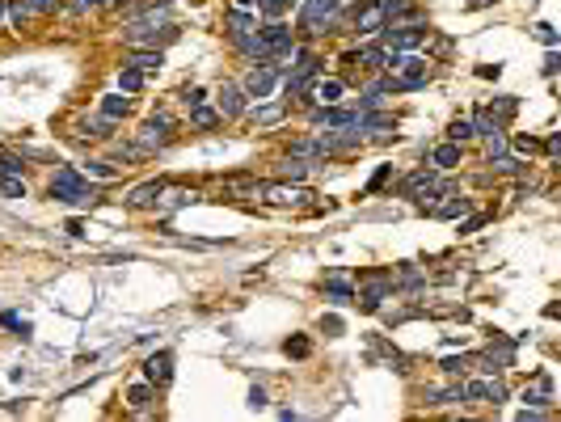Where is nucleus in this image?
Listing matches in <instances>:
<instances>
[{"mask_svg": "<svg viewBox=\"0 0 561 422\" xmlns=\"http://www.w3.org/2000/svg\"><path fill=\"white\" fill-rule=\"evenodd\" d=\"M161 190H165V182H143V186H136L127 194V203H131V207H152V203L161 199Z\"/></svg>", "mask_w": 561, "mask_h": 422, "instance_id": "obj_21", "label": "nucleus"}, {"mask_svg": "<svg viewBox=\"0 0 561 422\" xmlns=\"http://www.w3.org/2000/svg\"><path fill=\"white\" fill-rule=\"evenodd\" d=\"M0 174H21V161H17V156H4V161H0Z\"/></svg>", "mask_w": 561, "mask_h": 422, "instance_id": "obj_53", "label": "nucleus"}, {"mask_svg": "<svg viewBox=\"0 0 561 422\" xmlns=\"http://www.w3.org/2000/svg\"><path fill=\"white\" fill-rule=\"evenodd\" d=\"M511 363H515V338H498V342H490L485 355H481V372H485V376L502 372V368H511Z\"/></svg>", "mask_w": 561, "mask_h": 422, "instance_id": "obj_6", "label": "nucleus"}, {"mask_svg": "<svg viewBox=\"0 0 561 422\" xmlns=\"http://www.w3.org/2000/svg\"><path fill=\"white\" fill-rule=\"evenodd\" d=\"M490 165H494V174H523V165H519V161H515V156H507V152H502V156H490Z\"/></svg>", "mask_w": 561, "mask_h": 422, "instance_id": "obj_34", "label": "nucleus"}, {"mask_svg": "<svg viewBox=\"0 0 561 422\" xmlns=\"http://www.w3.org/2000/svg\"><path fill=\"white\" fill-rule=\"evenodd\" d=\"M51 199L72 203V207H89V203H97V190L89 186V178H81L72 165H64V169H55V178H51Z\"/></svg>", "mask_w": 561, "mask_h": 422, "instance_id": "obj_1", "label": "nucleus"}, {"mask_svg": "<svg viewBox=\"0 0 561 422\" xmlns=\"http://www.w3.org/2000/svg\"><path fill=\"white\" fill-rule=\"evenodd\" d=\"M283 351H287L291 359H308V351H313V342H308L304 333H295V338H287V342H283Z\"/></svg>", "mask_w": 561, "mask_h": 422, "instance_id": "obj_29", "label": "nucleus"}, {"mask_svg": "<svg viewBox=\"0 0 561 422\" xmlns=\"http://www.w3.org/2000/svg\"><path fill=\"white\" fill-rule=\"evenodd\" d=\"M190 123H194V127H216V123H220V110H207V106H194V110H190Z\"/></svg>", "mask_w": 561, "mask_h": 422, "instance_id": "obj_31", "label": "nucleus"}, {"mask_svg": "<svg viewBox=\"0 0 561 422\" xmlns=\"http://www.w3.org/2000/svg\"><path fill=\"white\" fill-rule=\"evenodd\" d=\"M498 72H502L498 64H481V68H477V76H485V81H498Z\"/></svg>", "mask_w": 561, "mask_h": 422, "instance_id": "obj_52", "label": "nucleus"}, {"mask_svg": "<svg viewBox=\"0 0 561 422\" xmlns=\"http://www.w3.org/2000/svg\"><path fill=\"white\" fill-rule=\"evenodd\" d=\"M485 152H490V156H502V152H507V136H502V131L485 136Z\"/></svg>", "mask_w": 561, "mask_h": 422, "instance_id": "obj_43", "label": "nucleus"}, {"mask_svg": "<svg viewBox=\"0 0 561 422\" xmlns=\"http://www.w3.org/2000/svg\"><path fill=\"white\" fill-rule=\"evenodd\" d=\"M439 372H443V376H460V372H468V359H465V355H460V359L452 355V359H443V363H439Z\"/></svg>", "mask_w": 561, "mask_h": 422, "instance_id": "obj_42", "label": "nucleus"}, {"mask_svg": "<svg viewBox=\"0 0 561 422\" xmlns=\"http://www.w3.org/2000/svg\"><path fill=\"white\" fill-rule=\"evenodd\" d=\"M101 4H106V0H72V13H94Z\"/></svg>", "mask_w": 561, "mask_h": 422, "instance_id": "obj_47", "label": "nucleus"}, {"mask_svg": "<svg viewBox=\"0 0 561 422\" xmlns=\"http://www.w3.org/2000/svg\"><path fill=\"white\" fill-rule=\"evenodd\" d=\"M291 156H300V161L308 156L313 161V156H321V148H317V140H295L291 144Z\"/></svg>", "mask_w": 561, "mask_h": 422, "instance_id": "obj_39", "label": "nucleus"}, {"mask_svg": "<svg viewBox=\"0 0 561 422\" xmlns=\"http://www.w3.org/2000/svg\"><path fill=\"white\" fill-rule=\"evenodd\" d=\"M468 211H472V203L460 199V194H452L448 203H435V207H430V216H439V220H460V216H468Z\"/></svg>", "mask_w": 561, "mask_h": 422, "instance_id": "obj_19", "label": "nucleus"}, {"mask_svg": "<svg viewBox=\"0 0 561 422\" xmlns=\"http://www.w3.org/2000/svg\"><path fill=\"white\" fill-rule=\"evenodd\" d=\"M448 140H452V144H468V140H472V123H468V119H456V123L448 127Z\"/></svg>", "mask_w": 561, "mask_h": 422, "instance_id": "obj_33", "label": "nucleus"}, {"mask_svg": "<svg viewBox=\"0 0 561 422\" xmlns=\"http://www.w3.org/2000/svg\"><path fill=\"white\" fill-rule=\"evenodd\" d=\"M465 401H490V406H502L507 401V384L485 376V380H468L465 384Z\"/></svg>", "mask_w": 561, "mask_h": 422, "instance_id": "obj_7", "label": "nucleus"}, {"mask_svg": "<svg viewBox=\"0 0 561 422\" xmlns=\"http://www.w3.org/2000/svg\"><path fill=\"white\" fill-rule=\"evenodd\" d=\"M127 64H131V68H140L143 76H152V72H161V64H165V55H161V47H131V55H127Z\"/></svg>", "mask_w": 561, "mask_h": 422, "instance_id": "obj_13", "label": "nucleus"}, {"mask_svg": "<svg viewBox=\"0 0 561 422\" xmlns=\"http://www.w3.org/2000/svg\"><path fill=\"white\" fill-rule=\"evenodd\" d=\"M536 39H540L545 47H557V30H553L549 21H540V26H536Z\"/></svg>", "mask_w": 561, "mask_h": 422, "instance_id": "obj_45", "label": "nucleus"}, {"mask_svg": "<svg viewBox=\"0 0 561 422\" xmlns=\"http://www.w3.org/2000/svg\"><path fill=\"white\" fill-rule=\"evenodd\" d=\"M249 406H253V410H262V406H266V388H258V384H253V388H249Z\"/></svg>", "mask_w": 561, "mask_h": 422, "instance_id": "obj_50", "label": "nucleus"}, {"mask_svg": "<svg viewBox=\"0 0 561 422\" xmlns=\"http://www.w3.org/2000/svg\"><path fill=\"white\" fill-rule=\"evenodd\" d=\"M380 9H384V17H405V13H410L405 0H380Z\"/></svg>", "mask_w": 561, "mask_h": 422, "instance_id": "obj_44", "label": "nucleus"}, {"mask_svg": "<svg viewBox=\"0 0 561 422\" xmlns=\"http://www.w3.org/2000/svg\"><path fill=\"white\" fill-rule=\"evenodd\" d=\"M26 4H30V13H51L59 0H26Z\"/></svg>", "mask_w": 561, "mask_h": 422, "instance_id": "obj_51", "label": "nucleus"}, {"mask_svg": "<svg viewBox=\"0 0 561 422\" xmlns=\"http://www.w3.org/2000/svg\"><path fill=\"white\" fill-rule=\"evenodd\" d=\"M127 110H131V106H127V97H118V94H110L106 101H101V114H106V119H123Z\"/></svg>", "mask_w": 561, "mask_h": 422, "instance_id": "obj_30", "label": "nucleus"}, {"mask_svg": "<svg viewBox=\"0 0 561 422\" xmlns=\"http://www.w3.org/2000/svg\"><path fill=\"white\" fill-rule=\"evenodd\" d=\"M430 186H439V178H435V169H414L405 182H401V194L405 199H418L422 190H430Z\"/></svg>", "mask_w": 561, "mask_h": 422, "instance_id": "obj_16", "label": "nucleus"}, {"mask_svg": "<svg viewBox=\"0 0 561 422\" xmlns=\"http://www.w3.org/2000/svg\"><path fill=\"white\" fill-rule=\"evenodd\" d=\"M161 207H169V211H178V207H190V203H198V190H161V199H156Z\"/></svg>", "mask_w": 561, "mask_h": 422, "instance_id": "obj_23", "label": "nucleus"}, {"mask_svg": "<svg viewBox=\"0 0 561 422\" xmlns=\"http://www.w3.org/2000/svg\"><path fill=\"white\" fill-rule=\"evenodd\" d=\"M127 401H131L136 410H148V401H152V384H136V388L127 393Z\"/></svg>", "mask_w": 561, "mask_h": 422, "instance_id": "obj_38", "label": "nucleus"}, {"mask_svg": "<svg viewBox=\"0 0 561 422\" xmlns=\"http://www.w3.org/2000/svg\"><path fill=\"white\" fill-rule=\"evenodd\" d=\"M418 283H422V271L414 262H401V266L393 271V287H418Z\"/></svg>", "mask_w": 561, "mask_h": 422, "instance_id": "obj_26", "label": "nucleus"}, {"mask_svg": "<svg viewBox=\"0 0 561 422\" xmlns=\"http://www.w3.org/2000/svg\"><path fill=\"white\" fill-rule=\"evenodd\" d=\"M304 174H308V165H304L300 156H287V161L279 165V178H295V182H300Z\"/></svg>", "mask_w": 561, "mask_h": 422, "instance_id": "obj_32", "label": "nucleus"}, {"mask_svg": "<svg viewBox=\"0 0 561 422\" xmlns=\"http://www.w3.org/2000/svg\"><path fill=\"white\" fill-rule=\"evenodd\" d=\"M143 376H148V384H152V388H165V384L173 380V355H169V351H156V355H148Z\"/></svg>", "mask_w": 561, "mask_h": 422, "instance_id": "obj_9", "label": "nucleus"}, {"mask_svg": "<svg viewBox=\"0 0 561 422\" xmlns=\"http://www.w3.org/2000/svg\"><path fill=\"white\" fill-rule=\"evenodd\" d=\"M460 220H465V224H460V233H472V228H481V224H485V216H472V211H468V216H460Z\"/></svg>", "mask_w": 561, "mask_h": 422, "instance_id": "obj_49", "label": "nucleus"}, {"mask_svg": "<svg viewBox=\"0 0 561 422\" xmlns=\"http://www.w3.org/2000/svg\"><path fill=\"white\" fill-rule=\"evenodd\" d=\"M561 68V55H557V47H549V55H545V76H553Z\"/></svg>", "mask_w": 561, "mask_h": 422, "instance_id": "obj_46", "label": "nucleus"}, {"mask_svg": "<svg viewBox=\"0 0 561 422\" xmlns=\"http://www.w3.org/2000/svg\"><path fill=\"white\" fill-rule=\"evenodd\" d=\"M140 148H143V152H156V148H165V131H161L156 123H143V127H140Z\"/></svg>", "mask_w": 561, "mask_h": 422, "instance_id": "obj_27", "label": "nucleus"}, {"mask_svg": "<svg viewBox=\"0 0 561 422\" xmlns=\"http://www.w3.org/2000/svg\"><path fill=\"white\" fill-rule=\"evenodd\" d=\"M283 114H287V101H266V106H258L249 114V123L253 127H275V123H283Z\"/></svg>", "mask_w": 561, "mask_h": 422, "instance_id": "obj_17", "label": "nucleus"}, {"mask_svg": "<svg viewBox=\"0 0 561 422\" xmlns=\"http://www.w3.org/2000/svg\"><path fill=\"white\" fill-rule=\"evenodd\" d=\"M321 329H325L329 338H338L342 333V317H321Z\"/></svg>", "mask_w": 561, "mask_h": 422, "instance_id": "obj_48", "label": "nucleus"}, {"mask_svg": "<svg viewBox=\"0 0 561 422\" xmlns=\"http://www.w3.org/2000/svg\"><path fill=\"white\" fill-rule=\"evenodd\" d=\"M465 401V384H452V388H430L426 393V406H456Z\"/></svg>", "mask_w": 561, "mask_h": 422, "instance_id": "obj_24", "label": "nucleus"}, {"mask_svg": "<svg viewBox=\"0 0 561 422\" xmlns=\"http://www.w3.org/2000/svg\"><path fill=\"white\" fill-rule=\"evenodd\" d=\"M384 21H388V17H384V9H380V4H372V0H363V9L355 13V30H359V34H375Z\"/></svg>", "mask_w": 561, "mask_h": 422, "instance_id": "obj_15", "label": "nucleus"}, {"mask_svg": "<svg viewBox=\"0 0 561 422\" xmlns=\"http://www.w3.org/2000/svg\"><path fill=\"white\" fill-rule=\"evenodd\" d=\"M523 401H527V410H549V406H553V384H549V376H536V384L523 388Z\"/></svg>", "mask_w": 561, "mask_h": 422, "instance_id": "obj_14", "label": "nucleus"}, {"mask_svg": "<svg viewBox=\"0 0 561 422\" xmlns=\"http://www.w3.org/2000/svg\"><path fill=\"white\" fill-rule=\"evenodd\" d=\"M355 296H359V304H363L368 313H375V308L393 296V271H372V275H363Z\"/></svg>", "mask_w": 561, "mask_h": 422, "instance_id": "obj_3", "label": "nucleus"}, {"mask_svg": "<svg viewBox=\"0 0 561 422\" xmlns=\"http://www.w3.org/2000/svg\"><path fill=\"white\" fill-rule=\"evenodd\" d=\"M123 39H127V47H156V43L178 39V30H173V26H143V21H127Z\"/></svg>", "mask_w": 561, "mask_h": 422, "instance_id": "obj_4", "label": "nucleus"}, {"mask_svg": "<svg viewBox=\"0 0 561 422\" xmlns=\"http://www.w3.org/2000/svg\"><path fill=\"white\" fill-rule=\"evenodd\" d=\"M143 81H148V76H143L140 68H131V64H123V68H118V89H123V94H140Z\"/></svg>", "mask_w": 561, "mask_h": 422, "instance_id": "obj_25", "label": "nucleus"}, {"mask_svg": "<svg viewBox=\"0 0 561 422\" xmlns=\"http://www.w3.org/2000/svg\"><path fill=\"white\" fill-rule=\"evenodd\" d=\"M325 300H333V304H350L355 300V287L346 279H338V275H329L325 279Z\"/></svg>", "mask_w": 561, "mask_h": 422, "instance_id": "obj_22", "label": "nucleus"}, {"mask_svg": "<svg viewBox=\"0 0 561 422\" xmlns=\"http://www.w3.org/2000/svg\"><path fill=\"white\" fill-rule=\"evenodd\" d=\"M275 85H279V68H275L271 59H262V64H253V72L245 76L241 89H245V97H258V101H262V97L275 94Z\"/></svg>", "mask_w": 561, "mask_h": 422, "instance_id": "obj_5", "label": "nucleus"}, {"mask_svg": "<svg viewBox=\"0 0 561 422\" xmlns=\"http://www.w3.org/2000/svg\"><path fill=\"white\" fill-rule=\"evenodd\" d=\"M216 101H220V119H241L245 114V89L236 81H224Z\"/></svg>", "mask_w": 561, "mask_h": 422, "instance_id": "obj_10", "label": "nucleus"}, {"mask_svg": "<svg viewBox=\"0 0 561 422\" xmlns=\"http://www.w3.org/2000/svg\"><path fill=\"white\" fill-rule=\"evenodd\" d=\"M262 194H266V203H275V207H304L308 199H317L308 186H287V182L262 186Z\"/></svg>", "mask_w": 561, "mask_h": 422, "instance_id": "obj_8", "label": "nucleus"}, {"mask_svg": "<svg viewBox=\"0 0 561 422\" xmlns=\"http://www.w3.org/2000/svg\"><path fill=\"white\" fill-rule=\"evenodd\" d=\"M114 156H118V161H143L148 152H143L140 144H118V148H114Z\"/></svg>", "mask_w": 561, "mask_h": 422, "instance_id": "obj_41", "label": "nucleus"}, {"mask_svg": "<svg viewBox=\"0 0 561 422\" xmlns=\"http://www.w3.org/2000/svg\"><path fill=\"white\" fill-rule=\"evenodd\" d=\"M85 178H97V182H114V178H118V165H110V161H89V165H85Z\"/></svg>", "mask_w": 561, "mask_h": 422, "instance_id": "obj_28", "label": "nucleus"}, {"mask_svg": "<svg viewBox=\"0 0 561 422\" xmlns=\"http://www.w3.org/2000/svg\"><path fill=\"white\" fill-rule=\"evenodd\" d=\"M308 94H313V101H317V106H338V101H342V94H346V85H342V81H317Z\"/></svg>", "mask_w": 561, "mask_h": 422, "instance_id": "obj_18", "label": "nucleus"}, {"mask_svg": "<svg viewBox=\"0 0 561 422\" xmlns=\"http://www.w3.org/2000/svg\"><path fill=\"white\" fill-rule=\"evenodd\" d=\"M0 17H4V0H0Z\"/></svg>", "mask_w": 561, "mask_h": 422, "instance_id": "obj_55", "label": "nucleus"}, {"mask_svg": "<svg viewBox=\"0 0 561 422\" xmlns=\"http://www.w3.org/2000/svg\"><path fill=\"white\" fill-rule=\"evenodd\" d=\"M0 190H4L9 199H26V182H21L17 174H4V178H0Z\"/></svg>", "mask_w": 561, "mask_h": 422, "instance_id": "obj_36", "label": "nucleus"}, {"mask_svg": "<svg viewBox=\"0 0 561 422\" xmlns=\"http://www.w3.org/2000/svg\"><path fill=\"white\" fill-rule=\"evenodd\" d=\"M258 34H262V43H266V51H271V55H275V51H283V47H291V26H287V21H279V17H275V21H266Z\"/></svg>", "mask_w": 561, "mask_h": 422, "instance_id": "obj_12", "label": "nucleus"}, {"mask_svg": "<svg viewBox=\"0 0 561 422\" xmlns=\"http://www.w3.org/2000/svg\"><path fill=\"white\" fill-rule=\"evenodd\" d=\"M203 101H207V89H198V85H186V89H182V106H186V110L203 106Z\"/></svg>", "mask_w": 561, "mask_h": 422, "instance_id": "obj_40", "label": "nucleus"}, {"mask_svg": "<svg viewBox=\"0 0 561 422\" xmlns=\"http://www.w3.org/2000/svg\"><path fill=\"white\" fill-rule=\"evenodd\" d=\"M460 165V144H439L435 152H430V169H456Z\"/></svg>", "mask_w": 561, "mask_h": 422, "instance_id": "obj_20", "label": "nucleus"}, {"mask_svg": "<svg viewBox=\"0 0 561 422\" xmlns=\"http://www.w3.org/2000/svg\"><path fill=\"white\" fill-rule=\"evenodd\" d=\"M140 4H143V0H114V9H118V13H123V9H127V13H136Z\"/></svg>", "mask_w": 561, "mask_h": 422, "instance_id": "obj_54", "label": "nucleus"}, {"mask_svg": "<svg viewBox=\"0 0 561 422\" xmlns=\"http://www.w3.org/2000/svg\"><path fill=\"white\" fill-rule=\"evenodd\" d=\"M380 30H384V47L388 51H414L422 39L430 34L422 21H401V26H397V21H384Z\"/></svg>", "mask_w": 561, "mask_h": 422, "instance_id": "obj_2", "label": "nucleus"}, {"mask_svg": "<svg viewBox=\"0 0 561 422\" xmlns=\"http://www.w3.org/2000/svg\"><path fill=\"white\" fill-rule=\"evenodd\" d=\"M224 26H228V39H233V47L241 43V39L258 34V17H253V13H245V9H233V13L224 17Z\"/></svg>", "mask_w": 561, "mask_h": 422, "instance_id": "obj_11", "label": "nucleus"}, {"mask_svg": "<svg viewBox=\"0 0 561 422\" xmlns=\"http://www.w3.org/2000/svg\"><path fill=\"white\" fill-rule=\"evenodd\" d=\"M494 131H498V123H494V119L481 110V114L472 119V136H481V140H485V136H494Z\"/></svg>", "mask_w": 561, "mask_h": 422, "instance_id": "obj_37", "label": "nucleus"}, {"mask_svg": "<svg viewBox=\"0 0 561 422\" xmlns=\"http://www.w3.org/2000/svg\"><path fill=\"white\" fill-rule=\"evenodd\" d=\"M4 13L13 17V26H17V30L30 21V4H26V0H13V4H4Z\"/></svg>", "mask_w": 561, "mask_h": 422, "instance_id": "obj_35", "label": "nucleus"}]
</instances>
